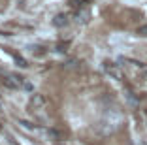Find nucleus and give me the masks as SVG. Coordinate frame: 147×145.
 Segmentation results:
<instances>
[{
  "instance_id": "nucleus-1",
  "label": "nucleus",
  "mask_w": 147,
  "mask_h": 145,
  "mask_svg": "<svg viewBox=\"0 0 147 145\" xmlns=\"http://www.w3.org/2000/svg\"><path fill=\"white\" fill-rule=\"evenodd\" d=\"M123 124V113L117 107H109L108 111L104 113V117L100 119L98 123V132L108 136V134H113L117 128Z\"/></svg>"
},
{
  "instance_id": "nucleus-2",
  "label": "nucleus",
  "mask_w": 147,
  "mask_h": 145,
  "mask_svg": "<svg viewBox=\"0 0 147 145\" xmlns=\"http://www.w3.org/2000/svg\"><path fill=\"white\" fill-rule=\"evenodd\" d=\"M0 83L8 89H26L30 90L32 87L25 81V77L21 76H15V74H9V72H2L0 74Z\"/></svg>"
},
{
  "instance_id": "nucleus-3",
  "label": "nucleus",
  "mask_w": 147,
  "mask_h": 145,
  "mask_svg": "<svg viewBox=\"0 0 147 145\" xmlns=\"http://www.w3.org/2000/svg\"><path fill=\"white\" fill-rule=\"evenodd\" d=\"M102 68H104V72L108 74L111 79H117V81H123V79H125V72H123L121 64L113 62V60H104V62H102Z\"/></svg>"
},
{
  "instance_id": "nucleus-4",
  "label": "nucleus",
  "mask_w": 147,
  "mask_h": 145,
  "mask_svg": "<svg viewBox=\"0 0 147 145\" xmlns=\"http://www.w3.org/2000/svg\"><path fill=\"white\" fill-rule=\"evenodd\" d=\"M45 107H47L45 96H43V94H38V92L32 94L30 100H28V111H30V113H38V111H43Z\"/></svg>"
},
{
  "instance_id": "nucleus-5",
  "label": "nucleus",
  "mask_w": 147,
  "mask_h": 145,
  "mask_svg": "<svg viewBox=\"0 0 147 145\" xmlns=\"http://www.w3.org/2000/svg\"><path fill=\"white\" fill-rule=\"evenodd\" d=\"M68 23H70V15L68 13H59V15H55V19H53V25L59 26V28H61V26H66Z\"/></svg>"
},
{
  "instance_id": "nucleus-6",
  "label": "nucleus",
  "mask_w": 147,
  "mask_h": 145,
  "mask_svg": "<svg viewBox=\"0 0 147 145\" xmlns=\"http://www.w3.org/2000/svg\"><path fill=\"white\" fill-rule=\"evenodd\" d=\"M4 49H6V51H8V53H9V55H11V57H13V60H15V62H17L19 66H21V68H28V62H26V60L23 59L21 55H17V53H15V51H11L9 47H4Z\"/></svg>"
},
{
  "instance_id": "nucleus-7",
  "label": "nucleus",
  "mask_w": 147,
  "mask_h": 145,
  "mask_svg": "<svg viewBox=\"0 0 147 145\" xmlns=\"http://www.w3.org/2000/svg\"><path fill=\"white\" fill-rule=\"evenodd\" d=\"M92 0H68V6L72 9H83L87 4H91Z\"/></svg>"
},
{
  "instance_id": "nucleus-8",
  "label": "nucleus",
  "mask_w": 147,
  "mask_h": 145,
  "mask_svg": "<svg viewBox=\"0 0 147 145\" xmlns=\"http://www.w3.org/2000/svg\"><path fill=\"white\" fill-rule=\"evenodd\" d=\"M68 47H70V42H61V43H57V51L64 53V51H68Z\"/></svg>"
},
{
  "instance_id": "nucleus-9",
  "label": "nucleus",
  "mask_w": 147,
  "mask_h": 145,
  "mask_svg": "<svg viewBox=\"0 0 147 145\" xmlns=\"http://www.w3.org/2000/svg\"><path fill=\"white\" fill-rule=\"evenodd\" d=\"M140 36H147V25H143V26H140L138 30H136Z\"/></svg>"
},
{
  "instance_id": "nucleus-10",
  "label": "nucleus",
  "mask_w": 147,
  "mask_h": 145,
  "mask_svg": "<svg viewBox=\"0 0 147 145\" xmlns=\"http://www.w3.org/2000/svg\"><path fill=\"white\" fill-rule=\"evenodd\" d=\"M145 119H147V109H145Z\"/></svg>"
}]
</instances>
